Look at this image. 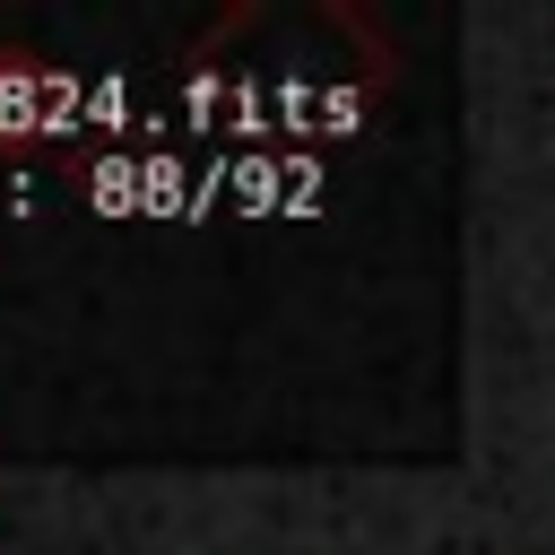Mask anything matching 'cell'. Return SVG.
Here are the masks:
<instances>
[]
</instances>
